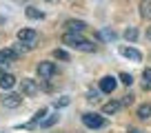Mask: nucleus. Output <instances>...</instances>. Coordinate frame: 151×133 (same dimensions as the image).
<instances>
[{
  "label": "nucleus",
  "mask_w": 151,
  "mask_h": 133,
  "mask_svg": "<svg viewBox=\"0 0 151 133\" xmlns=\"http://www.w3.org/2000/svg\"><path fill=\"white\" fill-rule=\"evenodd\" d=\"M67 104H69V98H62V100L56 102V107H67Z\"/></svg>",
  "instance_id": "5701e85b"
},
{
  "label": "nucleus",
  "mask_w": 151,
  "mask_h": 133,
  "mask_svg": "<svg viewBox=\"0 0 151 133\" xmlns=\"http://www.w3.org/2000/svg\"><path fill=\"white\" fill-rule=\"evenodd\" d=\"M20 89H22V95H36L38 91H40V84H38V80H33V78H22Z\"/></svg>",
  "instance_id": "39448f33"
},
{
  "label": "nucleus",
  "mask_w": 151,
  "mask_h": 133,
  "mask_svg": "<svg viewBox=\"0 0 151 133\" xmlns=\"http://www.w3.org/2000/svg\"><path fill=\"white\" fill-rule=\"evenodd\" d=\"M18 40L22 44H27V47H33L36 40H38V33L33 31V29H20L18 31Z\"/></svg>",
  "instance_id": "423d86ee"
},
{
  "label": "nucleus",
  "mask_w": 151,
  "mask_h": 133,
  "mask_svg": "<svg viewBox=\"0 0 151 133\" xmlns=\"http://www.w3.org/2000/svg\"><path fill=\"white\" fill-rule=\"evenodd\" d=\"M7 64H9V58L5 56V51H0V69H7Z\"/></svg>",
  "instance_id": "aec40b11"
},
{
  "label": "nucleus",
  "mask_w": 151,
  "mask_h": 133,
  "mask_svg": "<svg viewBox=\"0 0 151 133\" xmlns=\"http://www.w3.org/2000/svg\"><path fill=\"white\" fill-rule=\"evenodd\" d=\"M82 124L87 129H102V127H107V120L98 113H82Z\"/></svg>",
  "instance_id": "f03ea898"
},
{
  "label": "nucleus",
  "mask_w": 151,
  "mask_h": 133,
  "mask_svg": "<svg viewBox=\"0 0 151 133\" xmlns=\"http://www.w3.org/2000/svg\"><path fill=\"white\" fill-rule=\"evenodd\" d=\"M120 53H122L124 58H129V60H136V62L142 60V53L138 51V49H133V47H120Z\"/></svg>",
  "instance_id": "6e6552de"
},
{
  "label": "nucleus",
  "mask_w": 151,
  "mask_h": 133,
  "mask_svg": "<svg viewBox=\"0 0 151 133\" xmlns=\"http://www.w3.org/2000/svg\"><path fill=\"white\" fill-rule=\"evenodd\" d=\"M147 38H149V40H151V27H149V29H147Z\"/></svg>",
  "instance_id": "393cba45"
},
{
  "label": "nucleus",
  "mask_w": 151,
  "mask_h": 133,
  "mask_svg": "<svg viewBox=\"0 0 151 133\" xmlns=\"http://www.w3.org/2000/svg\"><path fill=\"white\" fill-rule=\"evenodd\" d=\"M120 82H122V84H131L133 78L129 76V73H120Z\"/></svg>",
  "instance_id": "412c9836"
},
{
  "label": "nucleus",
  "mask_w": 151,
  "mask_h": 133,
  "mask_svg": "<svg viewBox=\"0 0 151 133\" xmlns=\"http://www.w3.org/2000/svg\"><path fill=\"white\" fill-rule=\"evenodd\" d=\"M14 84H16V78L11 76V73H2V76H0V89L2 91H9Z\"/></svg>",
  "instance_id": "1a4fd4ad"
},
{
  "label": "nucleus",
  "mask_w": 151,
  "mask_h": 133,
  "mask_svg": "<svg viewBox=\"0 0 151 133\" xmlns=\"http://www.w3.org/2000/svg\"><path fill=\"white\" fill-rule=\"evenodd\" d=\"M69 31H76V33H82L87 29V24L82 22V20H67V24H65Z\"/></svg>",
  "instance_id": "9d476101"
},
{
  "label": "nucleus",
  "mask_w": 151,
  "mask_h": 133,
  "mask_svg": "<svg viewBox=\"0 0 151 133\" xmlns=\"http://www.w3.org/2000/svg\"><path fill=\"white\" fill-rule=\"evenodd\" d=\"M124 38H127V40H131V42H133V40L138 38V31H136V27H129L127 31H124Z\"/></svg>",
  "instance_id": "dca6fc26"
},
{
  "label": "nucleus",
  "mask_w": 151,
  "mask_h": 133,
  "mask_svg": "<svg viewBox=\"0 0 151 133\" xmlns=\"http://www.w3.org/2000/svg\"><path fill=\"white\" fill-rule=\"evenodd\" d=\"M142 78H145V89L147 87L151 89V69H145V71H142Z\"/></svg>",
  "instance_id": "a211bd4d"
},
{
  "label": "nucleus",
  "mask_w": 151,
  "mask_h": 133,
  "mask_svg": "<svg viewBox=\"0 0 151 133\" xmlns=\"http://www.w3.org/2000/svg\"><path fill=\"white\" fill-rule=\"evenodd\" d=\"M56 122H58V115H51V118L42 120V122H40V127H42V129H49L51 124H56Z\"/></svg>",
  "instance_id": "f3484780"
},
{
  "label": "nucleus",
  "mask_w": 151,
  "mask_h": 133,
  "mask_svg": "<svg viewBox=\"0 0 151 133\" xmlns=\"http://www.w3.org/2000/svg\"><path fill=\"white\" fill-rule=\"evenodd\" d=\"M24 14H27V18H31V20H42L45 18V14L40 9H36V7H27V11H24Z\"/></svg>",
  "instance_id": "9b49d317"
},
{
  "label": "nucleus",
  "mask_w": 151,
  "mask_h": 133,
  "mask_svg": "<svg viewBox=\"0 0 151 133\" xmlns=\"http://www.w3.org/2000/svg\"><path fill=\"white\" fill-rule=\"evenodd\" d=\"M120 104H122V107H131V104H133V95H124Z\"/></svg>",
  "instance_id": "4be33fe9"
},
{
  "label": "nucleus",
  "mask_w": 151,
  "mask_h": 133,
  "mask_svg": "<svg viewBox=\"0 0 151 133\" xmlns=\"http://www.w3.org/2000/svg\"><path fill=\"white\" fill-rule=\"evenodd\" d=\"M45 115H47V109H40V111H38L36 115H33V124H38V122H40V120L45 118Z\"/></svg>",
  "instance_id": "6ab92c4d"
},
{
  "label": "nucleus",
  "mask_w": 151,
  "mask_h": 133,
  "mask_svg": "<svg viewBox=\"0 0 151 133\" xmlns=\"http://www.w3.org/2000/svg\"><path fill=\"white\" fill-rule=\"evenodd\" d=\"M116 87H118V80L111 78V76H104L102 80H100V91H102V93H113Z\"/></svg>",
  "instance_id": "0eeeda50"
},
{
  "label": "nucleus",
  "mask_w": 151,
  "mask_h": 133,
  "mask_svg": "<svg viewBox=\"0 0 151 133\" xmlns=\"http://www.w3.org/2000/svg\"><path fill=\"white\" fill-rule=\"evenodd\" d=\"M62 42L71 49H78V51H85V53H91L96 51V44H91L89 40L82 38V33H76V31H67L62 36Z\"/></svg>",
  "instance_id": "f257e3e1"
},
{
  "label": "nucleus",
  "mask_w": 151,
  "mask_h": 133,
  "mask_svg": "<svg viewBox=\"0 0 151 133\" xmlns=\"http://www.w3.org/2000/svg\"><path fill=\"white\" fill-rule=\"evenodd\" d=\"M140 14L145 16V18H151V2L142 0V2H140Z\"/></svg>",
  "instance_id": "4468645a"
},
{
  "label": "nucleus",
  "mask_w": 151,
  "mask_h": 133,
  "mask_svg": "<svg viewBox=\"0 0 151 133\" xmlns=\"http://www.w3.org/2000/svg\"><path fill=\"white\" fill-rule=\"evenodd\" d=\"M56 73H58L56 62H40V64H38V76L42 78V80H49V78H53Z\"/></svg>",
  "instance_id": "7ed1b4c3"
},
{
  "label": "nucleus",
  "mask_w": 151,
  "mask_h": 133,
  "mask_svg": "<svg viewBox=\"0 0 151 133\" xmlns=\"http://www.w3.org/2000/svg\"><path fill=\"white\" fill-rule=\"evenodd\" d=\"M138 118H140V120L151 118V104H140V107H138Z\"/></svg>",
  "instance_id": "ddd939ff"
},
{
  "label": "nucleus",
  "mask_w": 151,
  "mask_h": 133,
  "mask_svg": "<svg viewBox=\"0 0 151 133\" xmlns=\"http://www.w3.org/2000/svg\"><path fill=\"white\" fill-rule=\"evenodd\" d=\"M53 58H56V60H62V62H69V53H67L65 49H56V51H53Z\"/></svg>",
  "instance_id": "2eb2a0df"
},
{
  "label": "nucleus",
  "mask_w": 151,
  "mask_h": 133,
  "mask_svg": "<svg viewBox=\"0 0 151 133\" xmlns=\"http://www.w3.org/2000/svg\"><path fill=\"white\" fill-rule=\"evenodd\" d=\"M0 102H2L5 109H18L22 104V93H5Z\"/></svg>",
  "instance_id": "20e7f679"
},
{
  "label": "nucleus",
  "mask_w": 151,
  "mask_h": 133,
  "mask_svg": "<svg viewBox=\"0 0 151 133\" xmlns=\"http://www.w3.org/2000/svg\"><path fill=\"white\" fill-rule=\"evenodd\" d=\"M120 107H122L120 102H107V104L102 107V113H104V115H113L116 111L120 109Z\"/></svg>",
  "instance_id": "f8f14e48"
},
{
  "label": "nucleus",
  "mask_w": 151,
  "mask_h": 133,
  "mask_svg": "<svg viewBox=\"0 0 151 133\" xmlns=\"http://www.w3.org/2000/svg\"><path fill=\"white\" fill-rule=\"evenodd\" d=\"M127 133H142V131H140V129H129Z\"/></svg>",
  "instance_id": "b1692460"
}]
</instances>
